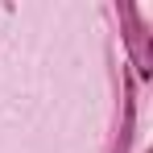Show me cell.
Returning a JSON list of instances; mask_svg holds the SVG:
<instances>
[{"mask_svg": "<svg viewBox=\"0 0 153 153\" xmlns=\"http://www.w3.org/2000/svg\"><path fill=\"white\" fill-rule=\"evenodd\" d=\"M124 21H128V46H132V58H137V71L149 79V75H153V50H149V33H145V25L137 21V8H128V4H124Z\"/></svg>", "mask_w": 153, "mask_h": 153, "instance_id": "obj_1", "label": "cell"}]
</instances>
